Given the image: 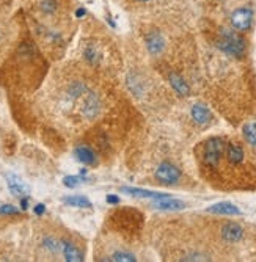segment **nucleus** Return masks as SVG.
Masks as SVG:
<instances>
[{
    "label": "nucleus",
    "mask_w": 256,
    "mask_h": 262,
    "mask_svg": "<svg viewBox=\"0 0 256 262\" xmlns=\"http://www.w3.org/2000/svg\"><path fill=\"white\" fill-rule=\"evenodd\" d=\"M107 203H110V204H118L120 203V198L115 196V195H107Z\"/></svg>",
    "instance_id": "b1692460"
},
{
    "label": "nucleus",
    "mask_w": 256,
    "mask_h": 262,
    "mask_svg": "<svg viewBox=\"0 0 256 262\" xmlns=\"http://www.w3.org/2000/svg\"><path fill=\"white\" fill-rule=\"evenodd\" d=\"M44 247L48 248V250H51L52 253H57V251L61 248V245H58V242H57L55 239H51V237H48V239H44Z\"/></svg>",
    "instance_id": "6ab92c4d"
},
{
    "label": "nucleus",
    "mask_w": 256,
    "mask_h": 262,
    "mask_svg": "<svg viewBox=\"0 0 256 262\" xmlns=\"http://www.w3.org/2000/svg\"><path fill=\"white\" fill-rule=\"evenodd\" d=\"M17 212L19 210L11 204H5V206L0 207V213H4V215H14V213H17Z\"/></svg>",
    "instance_id": "4be33fe9"
},
{
    "label": "nucleus",
    "mask_w": 256,
    "mask_h": 262,
    "mask_svg": "<svg viewBox=\"0 0 256 262\" xmlns=\"http://www.w3.org/2000/svg\"><path fill=\"white\" fill-rule=\"evenodd\" d=\"M156 178L162 182V184H175L179 181L181 178V171L176 168L175 165L164 162L159 165V168L156 170Z\"/></svg>",
    "instance_id": "20e7f679"
},
{
    "label": "nucleus",
    "mask_w": 256,
    "mask_h": 262,
    "mask_svg": "<svg viewBox=\"0 0 256 262\" xmlns=\"http://www.w3.org/2000/svg\"><path fill=\"white\" fill-rule=\"evenodd\" d=\"M74 154H76L77 160L82 162V163H85V165H93V163L96 162L95 152H93V151H91L90 148H87V146H79V148H76Z\"/></svg>",
    "instance_id": "ddd939ff"
},
{
    "label": "nucleus",
    "mask_w": 256,
    "mask_h": 262,
    "mask_svg": "<svg viewBox=\"0 0 256 262\" xmlns=\"http://www.w3.org/2000/svg\"><path fill=\"white\" fill-rule=\"evenodd\" d=\"M44 212H46V206L44 204H36L35 206V213H36V215H42Z\"/></svg>",
    "instance_id": "5701e85b"
},
{
    "label": "nucleus",
    "mask_w": 256,
    "mask_h": 262,
    "mask_svg": "<svg viewBox=\"0 0 256 262\" xmlns=\"http://www.w3.org/2000/svg\"><path fill=\"white\" fill-rule=\"evenodd\" d=\"M7 184H8V188H10V192L17 196V198H24V196H29V185L22 181L19 176L13 174V173H8L7 174Z\"/></svg>",
    "instance_id": "39448f33"
},
{
    "label": "nucleus",
    "mask_w": 256,
    "mask_h": 262,
    "mask_svg": "<svg viewBox=\"0 0 256 262\" xmlns=\"http://www.w3.org/2000/svg\"><path fill=\"white\" fill-rule=\"evenodd\" d=\"M41 7H42V11H46V13H54L57 4H55V0H46V2H42Z\"/></svg>",
    "instance_id": "412c9836"
},
{
    "label": "nucleus",
    "mask_w": 256,
    "mask_h": 262,
    "mask_svg": "<svg viewBox=\"0 0 256 262\" xmlns=\"http://www.w3.org/2000/svg\"><path fill=\"white\" fill-rule=\"evenodd\" d=\"M76 16H77V17H82V16H85V10H83V8H79V10L76 11Z\"/></svg>",
    "instance_id": "393cba45"
},
{
    "label": "nucleus",
    "mask_w": 256,
    "mask_h": 262,
    "mask_svg": "<svg viewBox=\"0 0 256 262\" xmlns=\"http://www.w3.org/2000/svg\"><path fill=\"white\" fill-rule=\"evenodd\" d=\"M217 47L222 49L225 54L234 55V57H242L245 52V41L242 36H239L238 33L231 32L228 29L220 30L219 38H217Z\"/></svg>",
    "instance_id": "f257e3e1"
},
{
    "label": "nucleus",
    "mask_w": 256,
    "mask_h": 262,
    "mask_svg": "<svg viewBox=\"0 0 256 262\" xmlns=\"http://www.w3.org/2000/svg\"><path fill=\"white\" fill-rule=\"evenodd\" d=\"M207 212L219 213V215H241V210L231 203H219L207 209Z\"/></svg>",
    "instance_id": "1a4fd4ad"
},
{
    "label": "nucleus",
    "mask_w": 256,
    "mask_h": 262,
    "mask_svg": "<svg viewBox=\"0 0 256 262\" xmlns=\"http://www.w3.org/2000/svg\"><path fill=\"white\" fill-rule=\"evenodd\" d=\"M110 260H129V262H134L135 260V256L134 254H131V253H124V251H120V253H115L112 257H110Z\"/></svg>",
    "instance_id": "a211bd4d"
},
{
    "label": "nucleus",
    "mask_w": 256,
    "mask_h": 262,
    "mask_svg": "<svg viewBox=\"0 0 256 262\" xmlns=\"http://www.w3.org/2000/svg\"><path fill=\"white\" fill-rule=\"evenodd\" d=\"M211 112H209V108L203 104H195L192 107V118H194V121L197 124H207L209 121H211Z\"/></svg>",
    "instance_id": "0eeeda50"
},
{
    "label": "nucleus",
    "mask_w": 256,
    "mask_h": 262,
    "mask_svg": "<svg viewBox=\"0 0 256 262\" xmlns=\"http://www.w3.org/2000/svg\"><path fill=\"white\" fill-rule=\"evenodd\" d=\"M63 201H65V204L73 206V207H91L90 200H87L85 196H68Z\"/></svg>",
    "instance_id": "f3484780"
},
{
    "label": "nucleus",
    "mask_w": 256,
    "mask_h": 262,
    "mask_svg": "<svg viewBox=\"0 0 256 262\" xmlns=\"http://www.w3.org/2000/svg\"><path fill=\"white\" fill-rule=\"evenodd\" d=\"M146 46L151 54H159L162 51V47H164V41H162L159 33L153 32L146 36Z\"/></svg>",
    "instance_id": "4468645a"
},
{
    "label": "nucleus",
    "mask_w": 256,
    "mask_h": 262,
    "mask_svg": "<svg viewBox=\"0 0 256 262\" xmlns=\"http://www.w3.org/2000/svg\"><path fill=\"white\" fill-rule=\"evenodd\" d=\"M80 182H82V178H76V176H66V178L63 179V184H65L66 187H69V188L77 187Z\"/></svg>",
    "instance_id": "aec40b11"
},
{
    "label": "nucleus",
    "mask_w": 256,
    "mask_h": 262,
    "mask_svg": "<svg viewBox=\"0 0 256 262\" xmlns=\"http://www.w3.org/2000/svg\"><path fill=\"white\" fill-rule=\"evenodd\" d=\"M226 157L231 163L238 165L244 160V149L239 145H236V143H231L226 148Z\"/></svg>",
    "instance_id": "f8f14e48"
},
{
    "label": "nucleus",
    "mask_w": 256,
    "mask_h": 262,
    "mask_svg": "<svg viewBox=\"0 0 256 262\" xmlns=\"http://www.w3.org/2000/svg\"><path fill=\"white\" fill-rule=\"evenodd\" d=\"M225 151V141L219 137L211 138L206 141L204 145V152H203V160L207 166H217L222 156Z\"/></svg>",
    "instance_id": "f03ea898"
},
{
    "label": "nucleus",
    "mask_w": 256,
    "mask_h": 262,
    "mask_svg": "<svg viewBox=\"0 0 256 262\" xmlns=\"http://www.w3.org/2000/svg\"><path fill=\"white\" fill-rule=\"evenodd\" d=\"M253 24V11L250 8H239L231 14V26L238 32H247Z\"/></svg>",
    "instance_id": "7ed1b4c3"
},
{
    "label": "nucleus",
    "mask_w": 256,
    "mask_h": 262,
    "mask_svg": "<svg viewBox=\"0 0 256 262\" xmlns=\"http://www.w3.org/2000/svg\"><path fill=\"white\" fill-rule=\"evenodd\" d=\"M244 137L251 146H256V121L247 123L244 126Z\"/></svg>",
    "instance_id": "dca6fc26"
},
{
    "label": "nucleus",
    "mask_w": 256,
    "mask_h": 262,
    "mask_svg": "<svg viewBox=\"0 0 256 262\" xmlns=\"http://www.w3.org/2000/svg\"><path fill=\"white\" fill-rule=\"evenodd\" d=\"M157 209L160 210H179V209H184L185 204L182 201H178V200H172V198H160V200H156V204H154Z\"/></svg>",
    "instance_id": "9b49d317"
},
{
    "label": "nucleus",
    "mask_w": 256,
    "mask_h": 262,
    "mask_svg": "<svg viewBox=\"0 0 256 262\" xmlns=\"http://www.w3.org/2000/svg\"><path fill=\"white\" fill-rule=\"evenodd\" d=\"M170 83L172 86L176 90V93H179L181 96H185V94H189V85L184 82V79L176 74V73H172L170 74Z\"/></svg>",
    "instance_id": "2eb2a0df"
},
{
    "label": "nucleus",
    "mask_w": 256,
    "mask_h": 262,
    "mask_svg": "<svg viewBox=\"0 0 256 262\" xmlns=\"http://www.w3.org/2000/svg\"><path fill=\"white\" fill-rule=\"evenodd\" d=\"M140 2H148V0H140Z\"/></svg>",
    "instance_id": "a878e982"
},
{
    "label": "nucleus",
    "mask_w": 256,
    "mask_h": 262,
    "mask_svg": "<svg viewBox=\"0 0 256 262\" xmlns=\"http://www.w3.org/2000/svg\"><path fill=\"white\" fill-rule=\"evenodd\" d=\"M244 235V229L236 223H226L222 228V237L228 242H239Z\"/></svg>",
    "instance_id": "423d86ee"
},
{
    "label": "nucleus",
    "mask_w": 256,
    "mask_h": 262,
    "mask_svg": "<svg viewBox=\"0 0 256 262\" xmlns=\"http://www.w3.org/2000/svg\"><path fill=\"white\" fill-rule=\"evenodd\" d=\"M124 193H131L134 196H142V198H154V200H160V198H167V193H157V192H151V190H142V188H132V187H123L121 188Z\"/></svg>",
    "instance_id": "9d476101"
},
{
    "label": "nucleus",
    "mask_w": 256,
    "mask_h": 262,
    "mask_svg": "<svg viewBox=\"0 0 256 262\" xmlns=\"http://www.w3.org/2000/svg\"><path fill=\"white\" fill-rule=\"evenodd\" d=\"M61 251H63L65 259L69 260V262H82L83 260L82 251L76 245H73L71 242H63L61 244Z\"/></svg>",
    "instance_id": "6e6552de"
}]
</instances>
